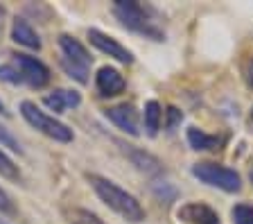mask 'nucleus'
Listing matches in <instances>:
<instances>
[{
	"label": "nucleus",
	"instance_id": "obj_1",
	"mask_svg": "<svg viewBox=\"0 0 253 224\" xmlns=\"http://www.w3.org/2000/svg\"><path fill=\"white\" fill-rule=\"evenodd\" d=\"M88 181L93 186L95 195L113 213L120 215L122 220H126V222H131V224H138L145 220V208L140 206V202L133 197L131 192H126L125 188H120L118 183H113L111 179H106L102 175H88Z\"/></svg>",
	"mask_w": 253,
	"mask_h": 224
},
{
	"label": "nucleus",
	"instance_id": "obj_2",
	"mask_svg": "<svg viewBox=\"0 0 253 224\" xmlns=\"http://www.w3.org/2000/svg\"><path fill=\"white\" fill-rule=\"evenodd\" d=\"M59 52H61L59 64H61L63 73L73 77L75 82H79V84H88V73L93 59H90L84 43L77 41L70 34H61L59 37Z\"/></svg>",
	"mask_w": 253,
	"mask_h": 224
},
{
	"label": "nucleus",
	"instance_id": "obj_3",
	"mask_svg": "<svg viewBox=\"0 0 253 224\" xmlns=\"http://www.w3.org/2000/svg\"><path fill=\"white\" fill-rule=\"evenodd\" d=\"M113 14L116 18L120 21L122 27L131 30V32H138V34H145V37L154 39V41H163L165 34L161 32L156 27V23L149 18L147 9L136 2V0H118L113 5Z\"/></svg>",
	"mask_w": 253,
	"mask_h": 224
},
{
	"label": "nucleus",
	"instance_id": "obj_4",
	"mask_svg": "<svg viewBox=\"0 0 253 224\" xmlns=\"http://www.w3.org/2000/svg\"><path fill=\"white\" fill-rule=\"evenodd\" d=\"M21 116L25 118V123L30 125V127H34L37 132H41L43 136H47V138L57 140V143H73V138H75L73 129L66 123L57 120L54 116H47L34 102H30V100L21 102Z\"/></svg>",
	"mask_w": 253,
	"mask_h": 224
},
{
	"label": "nucleus",
	"instance_id": "obj_5",
	"mask_svg": "<svg viewBox=\"0 0 253 224\" xmlns=\"http://www.w3.org/2000/svg\"><path fill=\"white\" fill-rule=\"evenodd\" d=\"M192 177L199 179L201 183H206V186L219 188L224 192H240V188H242V177L235 170L217 166V163H208V161L195 163L192 166Z\"/></svg>",
	"mask_w": 253,
	"mask_h": 224
},
{
	"label": "nucleus",
	"instance_id": "obj_6",
	"mask_svg": "<svg viewBox=\"0 0 253 224\" xmlns=\"http://www.w3.org/2000/svg\"><path fill=\"white\" fill-rule=\"evenodd\" d=\"M14 66L18 68L23 82L30 84L32 89H43V86L50 82V68L43 64L41 59L30 57V54H16L14 57Z\"/></svg>",
	"mask_w": 253,
	"mask_h": 224
},
{
	"label": "nucleus",
	"instance_id": "obj_7",
	"mask_svg": "<svg viewBox=\"0 0 253 224\" xmlns=\"http://www.w3.org/2000/svg\"><path fill=\"white\" fill-rule=\"evenodd\" d=\"M88 41H90V45H95L100 52L113 57L116 61H120V64H133V54L129 52L125 45H120L113 37L104 34L102 30H95V27L93 30H88Z\"/></svg>",
	"mask_w": 253,
	"mask_h": 224
},
{
	"label": "nucleus",
	"instance_id": "obj_8",
	"mask_svg": "<svg viewBox=\"0 0 253 224\" xmlns=\"http://www.w3.org/2000/svg\"><path fill=\"white\" fill-rule=\"evenodd\" d=\"M104 116L109 118L118 129H122L125 134H129V136H140L138 111L131 107V104H116V107H109L104 111Z\"/></svg>",
	"mask_w": 253,
	"mask_h": 224
},
{
	"label": "nucleus",
	"instance_id": "obj_9",
	"mask_svg": "<svg viewBox=\"0 0 253 224\" xmlns=\"http://www.w3.org/2000/svg\"><path fill=\"white\" fill-rule=\"evenodd\" d=\"M125 77L118 68H111V66H104V68L97 70V77H95V89L102 97H116L125 91Z\"/></svg>",
	"mask_w": 253,
	"mask_h": 224
},
{
	"label": "nucleus",
	"instance_id": "obj_10",
	"mask_svg": "<svg viewBox=\"0 0 253 224\" xmlns=\"http://www.w3.org/2000/svg\"><path fill=\"white\" fill-rule=\"evenodd\" d=\"M179 220L185 224H219V215L208 204L190 202L179 208Z\"/></svg>",
	"mask_w": 253,
	"mask_h": 224
},
{
	"label": "nucleus",
	"instance_id": "obj_11",
	"mask_svg": "<svg viewBox=\"0 0 253 224\" xmlns=\"http://www.w3.org/2000/svg\"><path fill=\"white\" fill-rule=\"evenodd\" d=\"M118 145H120L122 152H125V156L131 161L138 170L147 172V175H158V172H163V163H161L154 154H149V152H145V149L136 147V145H125V143H120V140H118Z\"/></svg>",
	"mask_w": 253,
	"mask_h": 224
},
{
	"label": "nucleus",
	"instance_id": "obj_12",
	"mask_svg": "<svg viewBox=\"0 0 253 224\" xmlns=\"http://www.w3.org/2000/svg\"><path fill=\"white\" fill-rule=\"evenodd\" d=\"M11 39L27 50H37V52L41 50V39L23 16H16L14 23H11Z\"/></svg>",
	"mask_w": 253,
	"mask_h": 224
},
{
	"label": "nucleus",
	"instance_id": "obj_13",
	"mask_svg": "<svg viewBox=\"0 0 253 224\" xmlns=\"http://www.w3.org/2000/svg\"><path fill=\"white\" fill-rule=\"evenodd\" d=\"M45 107H50L54 113H63L66 109H75L82 104V95L73 89H57L50 95H45Z\"/></svg>",
	"mask_w": 253,
	"mask_h": 224
},
{
	"label": "nucleus",
	"instance_id": "obj_14",
	"mask_svg": "<svg viewBox=\"0 0 253 224\" xmlns=\"http://www.w3.org/2000/svg\"><path fill=\"white\" fill-rule=\"evenodd\" d=\"M188 143H190V147L197 149V152H215V149H221L224 138L211 136V134L201 132V129H197V127H190L188 129Z\"/></svg>",
	"mask_w": 253,
	"mask_h": 224
},
{
	"label": "nucleus",
	"instance_id": "obj_15",
	"mask_svg": "<svg viewBox=\"0 0 253 224\" xmlns=\"http://www.w3.org/2000/svg\"><path fill=\"white\" fill-rule=\"evenodd\" d=\"M145 129H147V136H156L158 134V127H161V118H163V109L158 104L156 100H149L145 104Z\"/></svg>",
	"mask_w": 253,
	"mask_h": 224
},
{
	"label": "nucleus",
	"instance_id": "obj_16",
	"mask_svg": "<svg viewBox=\"0 0 253 224\" xmlns=\"http://www.w3.org/2000/svg\"><path fill=\"white\" fill-rule=\"evenodd\" d=\"M66 218H68L70 224H106L100 215H95L88 208H68Z\"/></svg>",
	"mask_w": 253,
	"mask_h": 224
},
{
	"label": "nucleus",
	"instance_id": "obj_17",
	"mask_svg": "<svg viewBox=\"0 0 253 224\" xmlns=\"http://www.w3.org/2000/svg\"><path fill=\"white\" fill-rule=\"evenodd\" d=\"M233 224H253V206L251 204H235L231 211Z\"/></svg>",
	"mask_w": 253,
	"mask_h": 224
},
{
	"label": "nucleus",
	"instance_id": "obj_18",
	"mask_svg": "<svg viewBox=\"0 0 253 224\" xmlns=\"http://www.w3.org/2000/svg\"><path fill=\"white\" fill-rule=\"evenodd\" d=\"M0 175L5 177V179H11V181L21 179V170H18V166H16L2 149H0Z\"/></svg>",
	"mask_w": 253,
	"mask_h": 224
},
{
	"label": "nucleus",
	"instance_id": "obj_19",
	"mask_svg": "<svg viewBox=\"0 0 253 224\" xmlns=\"http://www.w3.org/2000/svg\"><path fill=\"white\" fill-rule=\"evenodd\" d=\"M2 147L11 149V152H16V154H23V147H21V143H18V138H16L5 125L0 123V149Z\"/></svg>",
	"mask_w": 253,
	"mask_h": 224
},
{
	"label": "nucleus",
	"instance_id": "obj_20",
	"mask_svg": "<svg viewBox=\"0 0 253 224\" xmlns=\"http://www.w3.org/2000/svg\"><path fill=\"white\" fill-rule=\"evenodd\" d=\"M154 195H156L158 199H163L165 204H172L174 199H176V188L174 186H169V183H154Z\"/></svg>",
	"mask_w": 253,
	"mask_h": 224
},
{
	"label": "nucleus",
	"instance_id": "obj_21",
	"mask_svg": "<svg viewBox=\"0 0 253 224\" xmlns=\"http://www.w3.org/2000/svg\"><path fill=\"white\" fill-rule=\"evenodd\" d=\"M0 80L7 82V84H23V77H21V73H18V68H16L14 64L0 66Z\"/></svg>",
	"mask_w": 253,
	"mask_h": 224
},
{
	"label": "nucleus",
	"instance_id": "obj_22",
	"mask_svg": "<svg viewBox=\"0 0 253 224\" xmlns=\"http://www.w3.org/2000/svg\"><path fill=\"white\" fill-rule=\"evenodd\" d=\"M181 120H183V113H181L176 107L165 109V129H168V132H174V129L181 125Z\"/></svg>",
	"mask_w": 253,
	"mask_h": 224
},
{
	"label": "nucleus",
	"instance_id": "obj_23",
	"mask_svg": "<svg viewBox=\"0 0 253 224\" xmlns=\"http://www.w3.org/2000/svg\"><path fill=\"white\" fill-rule=\"evenodd\" d=\"M0 215H16V204L14 199L0 188Z\"/></svg>",
	"mask_w": 253,
	"mask_h": 224
},
{
	"label": "nucleus",
	"instance_id": "obj_24",
	"mask_svg": "<svg viewBox=\"0 0 253 224\" xmlns=\"http://www.w3.org/2000/svg\"><path fill=\"white\" fill-rule=\"evenodd\" d=\"M0 113H2V116H7V113H9V111H7V107H5V102H2V100H0Z\"/></svg>",
	"mask_w": 253,
	"mask_h": 224
},
{
	"label": "nucleus",
	"instance_id": "obj_25",
	"mask_svg": "<svg viewBox=\"0 0 253 224\" xmlns=\"http://www.w3.org/2000/svg\"><path fill=\"white\" fill-rule=\"evenodd\" d=\"M2 18H5V7H0V25H2Z\"/></svg>",
	"mask_w": 253,
	"mask_h": 224
},
{
	"label": "nucleus",
	"instance_id": "obj_26",
	"mask_svg": "<svg viewBox=\"0 0 253 224\" xmlns=\"http://www.w3.org/2000/svg\"><path fill=\"white\" fill-rule=\"evenodd\" d=\"M249 123H251V127H253V109H251V118H249Z\"/></svg>",
	"mask_w": 253,
	"mask_h": 224
},
{
	"label": "nucleus",
	"instance_id": "obj_27",
	"mask_svg": "<svg viewBox=\"0 0 253 224\" xmlns=\"http://www.w3.org/2000/svg\"><path fill=\"white\" fill-rule=\"evenodd\" d=\"M0 224H9V222H7V220H2V215H0Z\"/></svg>",
	"mask_w": 253,
	"mask_h": 224
}]
</instances>
